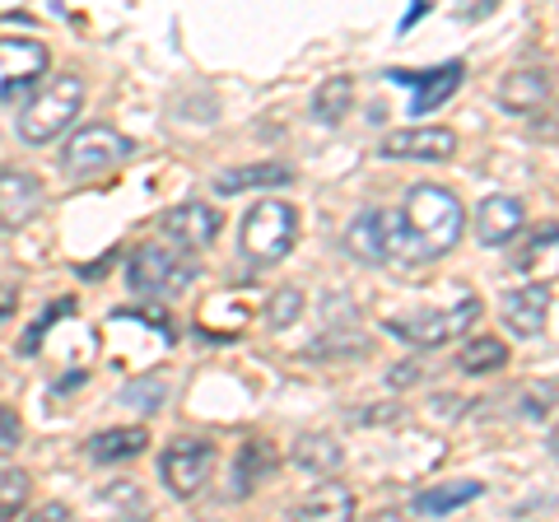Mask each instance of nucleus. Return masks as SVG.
<instances>
[{
    "label": "nucleus",
    "mask_w": 559,
    "mask_h": 522,
    "mask_svg": "<svg viewBox=\"0 0 559 522\" xmlns=\"http://www.w3.org/2000/svg\"><path fill=\"white\" fill-rule=\"evenodd\" d=\"M378 220V252L382 261L425 266L439 261L466 234V205L439 182H419L401 197L396 211H373Z\"/></svg>",
    "instance_id": "nucleus-1"
},
{
    "label": "nucleus",
    "mask_w": 559,
    "mask_h": 522,
    "mask_svg": "<svg viewBox=\"0 0 559 522\" xmlns=\"http://www.w3.org/2000/svg\"><path fill=\"white\" fill-rule=\"evenodd\" d=\"M84 108V80L75 71H61L57 80H47L38 94H33L24 108H20V141L28 150H43L51 141H61V135L75 127V117Z\"/></svg>",
    "instance_id": "nucleus-2"
},
{
    "label": "nucleus",
    "mask_w": 559,
    "mask_h": 522,
    "mask_svg": "<svg viewBox=\"0 0 559 522\" xmlns=\"http://www.w3.org/2000/svg\"><path fill=\"white\" fill-rule=\"evenodd\" d=\"M299 242V211L289 201H257L238 224V252L252 261V266H271V261H285Z\"/></svg>",
    "instance_id": "nucleus-3"
},
{
    "label": "nucleus",
    "mask_w": 559,
    "mask_h": 522,
    "mask_svg": "<svg viewBox=\"0 0 559 522\" xmlns=\"http://www.w3.org/2000/svg\"><path fill=\"white\" fill-rule=\"evenodd\" d=\"M135 154V141L131 135H121L117 127H103V121H94V127H80L75 135L66 141L61 150V168L66 178H103V173L121 168Z\"/></svg>",
    "instance_id": "nucleus-4"
},
{
    "label": "nucleus",
    "mask_w": 559,
    "mask_h": 522,
    "mask_svg": "<svg viewBox=\"0 0 559 522\" xmlns=\"http://www.w3.org/2000/svg\"><path fill=\"white\" fill-rule=\"evenodd\" d=\"M480 322V299L466 289V299H457L443 312H401V318H388V332L406 345H419V351H439V345L466 336V327Z\"/></svg>",
    "instance_id": "nucleus-5"
},
{
    "label": "nucleus",
    "mask_w": 559,
    "mask_h": 522,
    "mask_svg": "<svg viewBox=\"0 0 559 522\" xmlns=\"http://www.w3.org/2000/svg\"><path fill=\"white\" fill-rule=\"evenodd\" d=\"M197 281V261H187L182 252L159 248V242H145L131 261H127V285L140 299H173Z\"/></svg>",
    "instance_id": "nucleus-6"
},
{
    "label": "nucleus",
    "mask_w": 559,
    "mask_h": 522,
    "mask_svg": "<svg viewBox=\"0 0 559 522\" xmlns=\"http://www.w3.org/2000/svg\"><path fill=\"white\" fill-rule=\"evenodd\" d=\"M219 462V448L210 439H173L159 452V476H164V490L173 499H197L205 490L210 472Z\"/></svg>",
    "instance_id": "nucleus-7"
},
{
    "label": "nucleus",
    "mask_w": 559,
    "mask_h": 522,
    "mask_svg": "<svg viewBox=\"0 0 559 522\" xmlns=\"http://www.w3.org/2000/svg\"><path fill=\"white\" fill-rule=\"evenodd\" d=\"M51 71V51L38 38H0V103H14Z\"/></svg>",
    "instance_id": "nucleus-8"
},
{
    "label": "nucleus",
    "mask_w": 559,
    "mask_h": 522,
    "mask_svg": "<svg viewBox=\"0 0 559 522\" xmlns=\"http://www.w3.org/2000/svg\"><path fill=\"white\" fill-rule=\"evenodd\" d=\"M382 159H411V164H448L457 154V131L452 127H406L392 131L378 145Z\"/></svg>",
    "instance_id": "nucleus-9"
},
{
    "label": "nucleus",
    "mask_w": 559,
    "mask_h": 522,
    "mask_svg": "<svg viewBox=\"0 0 559 522\" xmlns=\"http://www.w3.org/2000/svg\"><path fill=\"white\" fill-rule=\"evenodd\" d=\"M47 201V191L38 182V173L28 168H0V229H24L28 220H38Z\"/></svg>",
    "instance_id": "nucleus-10"
},
{
    "label": "nucleus",
    "mask_w": 559,
    "mask_h": 522,
    "mask_svg": "<svg viewBox=\"0 0 559 522\" xmlns=\"http://www.w3.org/2000/svg\"><path fill=\"white\" fill-rule=\"evenodd\" d=\"M159 229H164V238L173 242V248L201 252V248H210V242L219 238V211L215 205H205V201L173 205V211L159 220Z\"/></svg>",
    "instance_id": "nucleus-11"
},
{
    "label": "nucleus",
    "mask_w": 559,
    "mask_h": 522,
    "mask_svg": "<svg viewBox=\"0 0 559 522\" xmlns=\"http://www.w3.org/2000/svg\"><path fill=\"white\" fill-rule=\"evenodd\" d=\"M550 304H555L550 285H522V289H513V294H503V327H509L513 336L532 341V336L546 332Z\"/></svg>",
    "instance_id": "nucleus-12"
},
{
    "label": "nucleus",
    "mask_w": 559,
    "mask_h": 522,
    "mask_svg": "<svg viewBox=\"0 0 559 522\" xmlns=\"http://www.w3.org/2000/svg\"><path fill=\"white\" fill-rule=\"evenodd\" d=\"M462 75H466V66L462 61H448L439 66V71H388V80L396 84H415V98H411V112H433V108H443V103L462 90Z\"/></svg>",
    "instance_id": "nucleus-13"
},
{
    "label": "nucleus",
    "mask_w": 559,
    "mask_h": 522,
    "mask_svg": "<svg viewBox=\"0 0 559 522\" xmlns=\"http://www.w3.org/2000/svg\"><path fill=\"white\" fill-rule=\"evenodd\" d=\"M522 224H527V211H522L518 197H485L476 211V238L485 248H503L522 234Z\"/></svg>",
    "instance_id": "nucleus-14"
},
{
    "label": "nucleus",
    "mask_w": 559,
    "mask_h": 522,
    "mask_svg": "<svg viewBox=\"0 0 559 522\" xmlns=\"http://www.w3.org/2000/svg\"><path fill=\"white\" fill-rule=\"evenodd\" d=\"M499 103L503 112H536L550 103V71L540 66H522V71H509L499 84Z\"/></svg>",
    "instance_id": "nucleus-15"
},
{
    "label": "nucleus",
    "mask_w": 559,
    "mask_h": 522,
    "mask_svg": "<svg viewBox=\"0 0 559 522\" xmlns=\"http://www.w3.org/2000/svg\"><path fill=\"white\" fill-rule=\"evenodd\" d=\"M294 518H331V522H341V518H355V490L341 481H326L318 476V485L294 503Z\"/></svg>",
    "instance_id": "nucleus-16"
},
{
    "label": "nucleus",
    "mask_w": 559,
    "mask_h": 522,
    "mask_svg": "<svg viewBox=\"0 0 559 522\" xmlns=\"http://www.w3.org/2000/svg\"><path fill=\"white\" fill-rule=\"evenodd\" d=\"M294 182V168L289 164H242V168H224L215 178L219 197H238V191H261V187H289Z\"/></svg>",
    "instance_id": "nucleus-17"
},
{
    "label": "nucleus",
    "mask_w": 559,
    "mask_h": 522,
    "mask_svg": "<svg viewBox=\"0 0 559 522\" xmlns=\"http://www.w3.org/2000/svg\"><path fill=\"white\" fill-rule=\"evenodd\" d=\"M145 443H150V434L140 429V425H121V429H103V434H94L84 452H90V462L112 466V462H131V458H140V452H145Z\"/></svg>",
    "instance_id": "nucleus-18"
},
{
    "label": "nucleus",
    "mask_w": 559,
    "mask_h": 522,
    "mask_svg": "<svg viewBox=\"0 0 559 522\" xmlns=\"http://www.w3.org/2000/svg\"><path fill=\"white\" fill-rule=\"evenodd\" d=\"M345 462V448L331 434H299L294 439V466H304L308 476H336Z\"/></svg>",
    "instance_id": "nucleus-19"
},
{
    "label": "nucleus",
    "mask_w": 559,
    "mask_h": 522,
    "mask_svg": "<svg viewBox=\"0 0 559 522\" xmlns=\"http://www.w3.org/2000/svg\"><path fill=\"white\" fill-rule=\"evenodd\" d=\"M349 108H355V80L349 75H331L318 84V94H312V121L318 127H341V121L349 117Z\"/></svg>",
    "instance_id": "nucleus-20"
},
{
    "label": "nucleus",
    "mask_w": 559,
    "mask_h": 522,
    "mask_svg": "<svg viewBox=\"0 0 559 522\" xmlns=\"http://www.w3.org/2000/svg\"><path fill=\"white\" fill-rule=\"evenodd\" d=\"M480 495H485L480 481H448V485H433V490L415 495V499H411V513H419V518H443V513L462 509V503L480 499Z\"/></svg>",
    "instance_id": "nucleus-21"
},
{
    "label": "nucleus",
    "mask_w": 559,
    "mask_h": 522,
    "mask_svg": "<svg viewBox=\"0 0 559 522\" xmlns=\"http://www.w3.org/2000/svg\"><path fill=\"white\" fill-rule=\"evenodd\" d=\"M457 369L471 373V378H485V373L509 369V345H503L499 336H476V341H466L462 355H457Z\"/></svg>",
    "instance_id": "nucleus-22"
},
{
    "label": "nucleus",
    "mask_w": 559,
    "mask_h": 522,
    "mask_svg": "<svg viewBox=\"0 0 559 522\" xmlns=\"http://www.w3.org/2000/svg\"><path fill=\"white\" fill-rule=\"evenodd\" d=\"M345 248L355 252L364 266H382V252H378V220H373V211H359L355 220H349Z\"/></svg>",
    "instance_id": "nucleus-23"
},
{
    "label": "nucleus",
    "mask_w": 559,
    "mask_h": 522,
    "mask_svg": "<svg viewBox=\"0 0 559 522\" xmlns=\"http://www.w3.org/2000/svg\"><path fill=\"white\" fill-rule=\"evenodd\" d=\"M275 466V452L266 439H252V443H242L238 452V466H234V476H238V495H248L252 490V481H261Z\"/></svg>",
    "instance_id": "nucleus-24"
},
{
    "label": "nucleus",
    "mask_w": 559,
    "mask_h": 522,
    "mask_svg": "<svg viewBox=\"0 0 559 522\" xmlns=\"http://www.w3.org/2000/svg\"><path fill=\"white\" fill-rule=\"evenodd\" d=\"M168 402V382L159 373H150V378H135L121 388V406H135L140 415H154V411H164Z\"/></svg>",
    "instance_id": "nucleus-25"
},
{
    "label": "nucleus",
    "mask_w": 559,
    "mask_h": 522,
    "mask_svg": "<svg viewBox=\"0 0 559 522\" xmlns=\"http://www.w3.org/2000/svg\"><path fill=\"white\" fill-rule=\"evenodd\" d=\"M28 476L20 472V466H10V462H0V518H10V513H20L24 503H28Z\"/></svg>",
    "instance_id": "nucleus-26"
},
{
    "label": "nucleus",
    "mask_w": 559,
    "mask_h": 522,
    "mask_svg": "<svg viewBox=\"0 0 559 522\" xmlns=\"http://www.w3.org/2000/svg\"><path fill=\"white\" fill-rule=\"evenodd\" d=\"M299 312H304V294L299 289H280L271 299V308H266V318L275 327H289V322H299Z\"/></svg>",
    "instance_id": "nucleus-27"
},
{
    "label": "nucleus",
    "mask_w": 559,
    "mask_h": 522,
    "mask_svg": "<svg viewBox=\"0 0 559 522\" xmlns=\"http://www.w3.org/2000/svg\"><path fill=\"white\" fill-rule=\"evenodd\" d=\"M550 248H555V224H546V229H540V234L527 242V248L513 257V266H518V271H532L536 261H540V252H550Z\"/></svg>",
    "instance_id": "nucleus-28"
},
{
    "label": "nucleus",
    "mask_w": 559,
    "mask_h": 522,
    "mask_svg": "<svg viewBox=\"0 0 559 522\" xmlns=\"http://www.w3.org/2000/svg\"><path fill=\"white\" fill-rule=\"evenodd\" d=\"M24 443V425H20V415H14L5 402H0V458H5V452H14Z\"/></svg>",
    "instance_id": "nucleus-29"
},
{
    "label": "nucleus",
    "mask_w": 559,
    "mask_h": 522,
    "mask_svg": "<svg viewBox=\"0 0 559 522\" xmlns=\"http://www.w3.org/2000/svg\"><path fill=\"white\" fill-rule=\"evenodd\" d=\"M70 308H75V304L47 308V312H43V318H38V322H33V332L24 336V345H20V351H24V355H33V351H38V341H43V332H47V327H51V318H66V312H70Z\"/></svg>",
    "instance_id": "nucleus-30"
},
{
    "label": "nucleus",
    "mask_w": 559,
    "mask_h": 522,
    "mask_svg": "<svg viewBox=\"0 0 559 522\" xmlns=\"http://www.w3.org/2000/svg\"><path fill=\"white\" fill-rule=\"evenodd\" d=\"M550 406H555V382H546L540 392H527V415H532V420L550 415Z\"/></svg>",
    "instance_id": "nucleus-31"
},
{
    "label": "nucleus",
    "mask_w": 559,
    "mask_h": 522,
    "mask_svg": "<svg viewBox=\"0 0 559 522\" xmlns=\"http://www.w3.org/2000/svg\"><path fill=\"white\" fill-rule=\"evenodd\" d=\"M411 382H419V364H415V359L396 364V369L388 373V388H411Z\"/></svg>",
    "instance_id": "nucleus-32"
},
{
    "label": "nucleus",
    "mask_w": 559,
    "mask_h": 522,
    "mask_svg": "<svg viewBox=\"0 0 559 522\" xmlns=\"http://www.w3.org/2000/svg\"><path fill=\"white\" fill-rule=\"evenodd\" d=\"M108 499H112V503H131V509L145 513V499H140L135 485H131V490H127V485H108Z\"/></svg>",
    "instance_id": "nucleus-33"
},
{
    "label": "nucleus",
    "mask_w": 559,
    "mask_h": 522,
    "mask_svg": "<svg viewBox=\"0 0 559 522\" xmlns=\"http://www.w3.org/2000/svg\"><path fill=\"white\" fill-rule=\"evenodd\" d=\"M355 420H359V425H388V420H401V411H396V406H382V411H359Z\"/></svg>",
    "instance_id": "nucleus-34"
},
{
    "label": "nucleus",
    "mask_w": 559,
    "mask_h": 522,
    "mask_svg": "<svg viewBox=\"0 0 559 522\" xmlns=\"http://www.w3.org/2000/svg\"><path fill=\"white\" fill-rule=\"evenodd\" d=\"M499 5V0H476V5H471L466 10V20H480V14H489V10H495Z\"/></svg>",
    "instance_id": "nucleus-35"
},
{
    "label": "nucleus",
    "mask_w": 559,
    "mask_h": 522,
    "mask_svg": "<svg viewBox=\"0 0 559 522\" xmlns=\"http://www.w3.org/2000/svg\"><path fill=\"white\" fill-rule=\"evenodd\" d=\"M10 312H14V294H10V289H0V322H5Z\"/></svg>",
    "instance_id": "nucleus-36"
}]
</instances>
